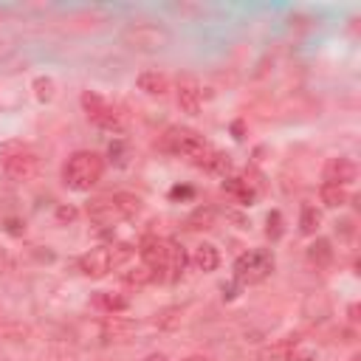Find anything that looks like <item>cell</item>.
I'll list each match as a JSON object with an SVG mask.
<instances>
[{"mask_svg":"<svg viewBox=\"0 0 361 361\" xmlns=\"http://www.w3.org/2000/svg\"><path fill=\"white\" fill-rule=\"evenodd\" d=\"M265 235H268L271 240H280V237H283V215H280V212H271V215L265 217Z\"/></svg>","mask_w":361,"mask_h":361,"instance_id":"d4e9b609","label":"cell"},{"mask_svg":"<svg viewBox=\"0 0 361 361\" xmlns=\"http://www.w3.org/2000/svg\"><path fill=\"white\" fill-rule=\"evenodd\" d=\"M113 201H116V206L124 217H133V215L142 212V198L133 195V192H119V195H113Z\"/></svg>","mask_w":361,"mask_h":361,"instance_id":"44dd1931","label":"cell"},{"mask_svg":"<svg viewBox=\"0 0 361 361\" xmlns=\"http://www.w3.org/2000/svg\"><path fill=\"white\" fill-rule=\"evenodd\" d=\"M0 167L12 180H31L37 175V156L20 142L0 144Z\"/></svg>","mask_w":361,"mask_h":361,"instance_id":"3957f363","label":"cell"},{"mask_svg":"<svg viewBox=\"0 0 361 361\" xmlns=\"http://www.w3.org/2000/svg\"><path fill=\"white\" fill-rule=\"evenodd\" d=\"M0 17H3V12H0Z\"/></svg>","mask_w":361,"mask_h":361,"instance_id":"1f68e13d","label":"cell"},{"mask_svg":"<svg viewBox=\"0 0 361 361\" xmlns=\"http://www.w3.org/2000/svg\"><path fill=\"white\" fill-rule=\"evenodd\" d=\"M135 85H139V90H144V94L150 96H164L169 90V79L158 71H144L139 79H135Z\"/></svg>","mask_w":361,"mask_h":361,"instance_id":"7c38bea8","label":"cell"},{"mask_svg":"<svg viewBox=\"0 0 361 361\" xmlns=\"http://www.w3.org/2000/svg\"><path fill=\"white\" fill-rule=\"evenodd\" d=\"M271 271H274V254L268 249H254V251H246L237 257L235 262V277L237 283L243 285H257L262 283Z\"/></svg>","mask_w":361,"mask_h":361,"instance_id":"277c9868","label":"cell"},{"mask_svg":"<svg viewBox=\"0 0 361 361\" xmlns=\"http://www.w3.org/2000/svg\"><path fill=\"white\" fill-rule=\"evenodd\" d=\"M212 223H215V209H209V206H201V209H195V215L187 220V226L190 229H212Z\"/></svg>","mask_w":361,"mask_h":361,"instance_id":"cb8c5ba5","label":"cell"},{"mask_svg":"<svg viewBox=\"0 0 361 361\" xmlns=\"http://www.w3.org/2000/svg\"><path fill=\"white\" fill-rule=\"evenodd\" d=\"M76 215H79V212H76L74 206H57V220H60V223H74Z\"/></svg>","mask_w":361,"mask_h":361,"instance_id":"4316f807","label":"cell"},{"mask_svg":"<svg viewBox=\"0 0 361 361\" xmlns=\"http://www.w3.org/2000/svg\"><path fill=\"white\" fill-rule=\"evenodd\" d=\"M124 42L135 51H158L169 42V31L156 23H133L124 28Z\"/></svg>","mask_w":361,"mask_h":361,"instance_id":"8992f818","label":"cell"},{"mask_svg":"<svg viewBox=\"0 0 361 361\" xmlns=\"http://www.w3.org/2000/svg\"><path fill=\"white\" fill-rule=\"evenodd\" d=\"M94 305H96L99 310H105V313H121V310L130 308L127 296H121V294H110V291H99V294L94 296Z\"/></svg>","mask_w":361,"mask_h":361,"instance_id":"9a60e30c","label":"cell"},{"mask_svg":"<svg viewBox=\"0 0 361 361\" xmlns=\"http://www.w3.org/2000/svg\"><path fill=\"white\" fill-rule=\"evenodd\" d=\"M161 147L175 153V156H187L192 158V164L209 169V172H226L229 169V158L223 153H217L215 147H209L203 142V135L190 130V127H169L161 139Z\"/></svg>","mask_w":361,"mask_h":361,"instance_id":"6da1fadb","label":"cell"},{"mask_svg":"<svg viewBox=\"0 0 361 361\" xmlns=\"http://www.w3.org/2000/svg\"><path fill=\"white\" fill-rule=\"evenodd\" d=\"M322 226V215L316 212L313 206H302V217H299V229L302 235H316Z\"/></svg>","mask_w":361,"mask_h":361,"instance_id":"7402d4cb","label":"cell"},{"mask_svg":"<svg viewBox=\"0 0 361 361\" xmlns=\"http://www.w3.org/2000/svg\"><path fill=\"white\" fill-rule=\"evenodd\" d=\"M299 347V336H288L260 353V361H291V353Z\"/></svg>","mask_w":361,"mask_h":361,"instance_id":"4fadbf2b","label":"cell"},{"mask_svg":"<svg viewBox=\"0 0 361 361\" xmlns=\"http://www.w3.org/2000/svg\"><path fill=\"white\" fill-rule=\"evenodd\" d=\"M139 254H142V262L153 271L158 280L167 277V265H169V243L167 240H161L156 235H147L139 243Z\"/></svg>","mask_w":361,"mask_h":361,"instance_id":"52a82bcc","label":"cell"},{"mask_svg":"<svg viewBox=\"0 0 361 361\" xmlns=\"http://www.w3.org/2000/svg\"><path fill=\"white\" fill-rule=\"evenodd\" d=\"M79 268H82V274L90 277V280L108 277V271H113V265H110V249H105V246L90 249V251L79 260Z\"/></svg>","mask_w":361,"mask_h":361,"instance_id":"9c48e42d","label":"cell"},{"mask_svg":"<svg viewBox=\"0 0 361 361\" xmlns=\"http://www.w3.org/2000/svg\"><path fill=\"white\" fill-rule=\"evenodd\" d=\"M308 260L316 265V268H328L330 262H333V246H330V240H325V237H319L310 249H308Z\"/></svg>","mask_w":361,"mask_h":361,"instance_id":"2e32d148","label":"cell"},{"mask_svg":"<svg viewBox=\"0 0 361 361\" xmlns=\"http://www.w3.org/2000/svg\"><path fill=\"white\" fill-rule=\"evenodd\" d=\"M232 133H235L237 142H243V139H246V135H243V133H246V124H243V121H235V124H232Z\"/></svg>","mask_w":361,"mask_h":361,"instance_id":"f1b7e54d","label":"cell"},{"mask_svg":"<svg viewBox=\"0 0 361 361\" xmlns=\"http://www.w3.org/2000/svg\"><path fill=\"white\" fill-rule=\"evenodd\" d=\"M87 217L94 220V223H99V226H113V223H119V220H124V215L119 212V206H116V201H113V195L108 198H94L87 203Z\"/></svg>","mask_w":361,"mask_h":361,"instance_id":"30bf717a","label":"cell"},{"mask_svg":"<svg viewBox=\"0 0 361 361\" xmlns=\"http://www.w3.org/2000/svg\"><path fill=\"white\" fill-rule=\"evenodd\" d=\"M175 201L178 198H192V187H172V192H169Z\"/></svg>","mask_w":361,"mask_h":361,"instance_id":"83f0119b","label":"cell"},{"mask_svg":"<svg viewBox=\"0 0 361 361\" xmlns=\"http://www.w3.org/2000/svg\"><path fill=\"white\" fill-rule=\"evenodd\" d=\"M184 361H209L206 355H190V358H184Z\"/></svg>","mask_w":361,"mask_h":361,"instance_id":"4dcf8cb0","label":"cell"},{"mask_svg":"<svg viewBox=\"0 0 361 361\" xmlns=\"http://www.w3.org/2000/svg\"><path fill=\"white\" fill-rule=\"evenodd\" d=\"M319 195H322V203H325V206H330V209L344 206V203L350 201V192H347L344 187H336V184H322Z\"/></svg>","mask_w":361,"mask_h":361,"instance_id":"d6986e66","label":"cell"},{"mask_svg":"<svg viewBox=\"0 0 361 361\" xmlns=\"http://www.w3.org/2000/svg\"><path fill=\"white\" fill-rule=\"evenodd\" d=\"M350 180H355V164L350 158H330L325 164V184L347 187Z\"/></svg>","mask_w":361,"mask_h":361,"instance_id":"8fae6325","label":"cell"},{"mask_svg":"<svg viewBox=\"0 0 361 361\" xmlns=\"http://www.w3.org/2000/svg\"><path fill=\"white\" fill-rule=\"evenodd\" d=\"M102 169H105V161H102L96 153L79 150V153H74V156L65 161V167H62V180H65V187L74 190V192H87L90 187L99 184Z\"/></svg>","mask_w":361,"mask_h":361,"instance_id":"7a4b0ae2","label":"cell"},{"mask_svg":"<svg viewBox=\"0 0 361 361\" xmlns=\"http://www.w3.org/2000/svg\"><path fill=\"white\" fill-rule=\"evenodd\" d=\"M223 190L229 192V195H235V198H237L240 203H246V206H251L254 198H257V192L249 187V180H243V178H226Z\"/></svg>","mask_w":361,"mask_h":361,"instance_id":"e0dca14e","label":"cell"},{"mask_svg":"<svg viewBox=\"0 0 361 361\" xmlns=\"http://www.w3.org/2000/svg\"><path fill=\"white\" fill-rule=\"evenodd\" d=\"M82 108H85L87 119L94 121L96 127L110 130V133H121V130H124V119H121V113H119V110H116L105 96H99L96 90H85V94H82Z\"/></svg>","mask_w":361,"mask_h":361,"instance_id":"5b68a950","label":"cell"},{"mask_svg":"<svg viewBox=\"0 0 361 361\" xmlns=\"http://www.w3.org/2000/svg\"><path fill=\"white\" fill-rule=\"evenodd\" d=\"M192 265H195L198 271H215V268L220 265L217 249H215L212 243H201V246L192 251Z\"/></svg>","mask_w":361,"mask_h":361,"instance_id":"5bb4252c","label":"cell"},{"mask_svg":"<svg viewBox=\"0 0 361 361\" xmlns=\"http://www.w3.org/2000/svg\"><path fill=\"white\" fill-rule=\"evenodd\" d=\"M34 96H37V102H51L57 96V82L51 76H37L34 79Z\"/></svg>","mask_w":361,"mask_h":361,"instance_id":"603a6c76","label":"cell"},{"mask_svg":"<svg viewBox=\"0 0 361 361\" xmlns=\"http://www.w3.org/2000/svg\"><path fill=\"white\" fill-rule=\"evenodd\" d=\"M121 280L127 283V285H135V288H142V285H147V283H153L156 280V274L153 271L142 262V265H130L127 271H121Z\"/></svg>","mask_w":361,"mask_h":361,"instance_id":"ac0fdd59","label":"cell"},{"mask_svg":"<svg viewBox=\"0 0 361 361\" xmlns=\"http://www.w3.org/2000/svg\"><path fill=\"white\" fill-rule=\"evenodd\" d=\"M201 105H203V94H201L198 79L190 76V74L178 76V108L184 113H190V116H198Z\"/></svg>","mask_w":361,"mask_h":361,"instance_id":"ba28073f","label":"cell"},{"mask_svg":"<svg viewBox=\"0 0 361 361\" xmlns=\"http://www.w3.org/2000/svg\"><path fill=\"white\" fill-rule=\"evenodd\" d=\"M144 361H169V358H167L164 353H150V355L144 358Z\"/></svg>","mask_w":361,"mask_h":361,"instance_id":"f546056e","label":"cell"},{"mask_svg":"<svg viewBox=\"0 0 361 361\" xmlns=\"http://www.w3.org/2000/svg\"><path fill=\"white\" fill-rule=\"evenodd\" d=\"M187 265V254L178 243H169V265H167V280H178L180 271Z\"/></svg>","mask_w":361,"mask_h":361,"instance_id":"ffe728a7","label":"cell"},{"mask_svg":"<svg viewBox=\"0 0 361 361\" xmlns=\"http://www.w3.org/2000/svg\"><path fill=\"white\" fill-rule=\"evenodd\" d=\"M130 257H133V246H127V243H119V246L110 249V265H113V268L124 265Z\"/></svg>","mask_w":361,"mask_h":361,"instance_id":"484cf974","label":"cell"}]
</instances>
